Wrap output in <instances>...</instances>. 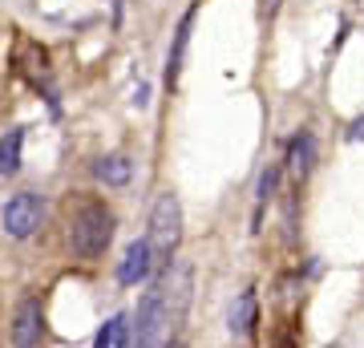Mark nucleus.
<instances>
[{
    "label": "nucleus",
    "instance_id": "1",
    "mask_svg": "<svg viewBox=\"0 0 364 348\" xmlns=\"http://www.w3.org/2000/svg\"><path fill=\"white\" fill-rule=\"evenodd\" d=\"M109 239H114V211L105 203H97V199L81 203L73 211V219H69V247H73V255L97 259V255H105Z\"/></svg>",
    "mask_w": 364,
    "mask_h": 348
},
{
    "label": "nucleus",
    "instance_id": "2",
    "mask_svg": "<svg viewBox=\"0 0 364 348\" xmlns=\"http://www.w3.org/2000/svg\"><path fill=\"white\" fill-rule=\"evenodd\" d=\"M178 239H182V203L178 194L166 191L154 199V211H150V247H154V255L170 259Z\"/></svg>",
    "mask_w": 364,
    "mask_h": 348
},
{
    "label": "nucleus",
    "instance_id": "3",
    "mask_svg": "<svg viewBox=\"0 0 364 348\" xmlns=\"http://www.w3.org/2000/svg\"><path fill=\"white\" fill-rule=\"evenodd\" d=\"M134 336L130 340H138V344H146V348H154V344H162L170 336V312H166V300H162V288H150L142 300H138V312H134Z\"/></svg>",
    "mask_w": 364,
    "mask_h": 348
},
{
    "label": "nucleus",
    "instance_id": "4",
    "mask_svg": "<svg viewBox=\"0 0 364 348\" xmlns=\"http://www.w3.org/2000/svg\"><path fill=\"white\" fill-rule=\"evenodd\" d=\"M41 219H45V203H41V194H33V191L13 194V199L4 203V211H0V227H4L9 239H28V235L41 227Z\"/></svg>",
    "mask_w": 364,
    "mask_h": 348
},
{
    "label": "nucleus",
    "instance_id": "5",
    "mask_svg": "<svg viewBox=\"0 0 364 348\" xmlns=\"http://www.w3.org/2000/svg\"><path fill=\"white\" fill-rule=\"evenodd\" d=\"M162 288V300H166V312H170V328L182 324L186 308H191V288H195V268L186 263V259H174L166 268V275L158 280Z\"/></svg>",
    "mask_w": 364,
    "mask_h": 348
},
{
    "label": "nucleus",
    "instance_id": "6",
    "mask_svg": "<svg viewBox=\"0 0 364 348\" xmlns=\"http://www.w3.org/2000/svg\"><path fill=\"white\" fill-rule=\"evenodd\" d=\"M150 271H154V247H150V239H134L126 247L122 263H117V284L134 288V284H142V280H150Z\"/></svg>",
    "mask_w": 364,
    "mask_h": 348
},
{
    "label": "nucleus",
    "instance_id": "7",
    "mask_svg": "<svg viewBox=\"0 0 364 348\" xmlns=\"http://www.w3.org/2000/svg\"><path fill=\"white\" fill-rule=\"evenodd\" d=\"M41 336H45V312H41L37 296H28V300H21V308L13 316V344L28 348V344H37Z\"/></svg>",
    "mask_w": 364,
    "mask_h": 348
},
{
    "label": "nucleus",
    "instance_id": "8",
    "mask_svg": "<svg viewBox=\"0 0 364 348\" xmlns=\"http://www.w3.org/2000/svg\"><path fill=\"white\" fill-rule=\"evenodd\" d=\"M287 167H291L296 179H308V170L316 167V138L308 134V130L296 134V138L287 142Z\"/></svg>",
    "mask_w": 364,
    "mask_h": 348
},
{
    "label": "nucleus",
    "instance_id": "9",
    "mask_svg": "<svg viewBox=\"0 0 364 348\" xmlns=\"http://www.w3.org/2000/svg\"><path fill=\"white\" fill-rule=\"evenodd\" d=\"M93 174L105 182V186H126L134 179V162L126 154H109V158H97L93 162Z\"/></svg>",
    "mask_w": 364,
    "mask_h": 348
},
{
    "label": "nucleus",
    "instance_id": "10",
    "mask_svg": "<svg viewBox=\"0 0 364 348\" xmlns=\"http://www.w3.org/2000/svg\"><path fill=\"white\" fill-rule=\"evenodd\" d=\"M21 150H25V130H9L0 138V179L21 170Z\"/></svg>",
    "mask_w": 364,
    "mask_h": 348
},
{
    "label": "nucleus",
    "instance_id": "11",
    "mask_svg": "<svg viewBox=\"0 0 364 348\" xmlns=\"http://www.w3.org/2000/svg\"><path fill=\"white\" fill-rule=\"evenodd\" d=\"M93 344H97V348H122V344H130V324H126V316H109V320L97 328Z\"/></svg>",
    "mask_w": 364,
    "mask_h": 348
},
{
    "label": "nucleus",
    "instance_id": "12",
    "mask_svg": "<svg viewBox=\"0 0 364 348\" xmlns=\"http://www.w3.org/2000/svg\"><path fill=\"white\" fill-rule=\"evenodd\" d=\"M191 21H195V13L182 16L178 33H174V49H170V65H166V81H170V85H174L178 73H182V57H186V41H191Z\"/></svg>",
    "mask_w": 364,
    "mask_h": 348
},
{
    "label": "nucleus",
    "instance_id": "13",
    "mask_svg": "<svg viewBox=\"0 0 364 348\" xmlns=\"http://www.w3.org/2000/svg\"><path fill=\"white\" fill-rule=\"evenodd\" d=\"M255 320H259V308H255V292H243V296H239V304L231 308V332L247 336L251 328H255Z\"/></svg>",
    "mask_w": 364,
    "mask_h": 348
},
{
    "label": "nucleus",
    "instance_id": "14",
    "mask_svg": "<svg viewBox=\"0 0 364 348\" xmlns=\"http://www.w3.org/2000/svg\"><path fill=\"white\" fill-rule=\"evenodd\" d=\"M275 186H279V167H267L259 174V203H267V199H272Z\"/></svg>",
    "mask_w": 364,
    "mask_h": 348
},
{
    "label": "nucleus",
    "instance_id": "15",
    "mask_svg": "<svg viewBox=\"0 0 364 348\" xmlns=\"http://www.w3.org/2000/svg\"><path fill=\"white\" fill-rule=\"evenodd\" d=\"M348 142H364V117H352V126H348Z\"/></svg>",
    "mask_w": 364,
    "mask_h": 348
},
{
    "label": "nucleus",
    "instance_id": "16",
    "mask_svg": "<svg viewBox=\"0 0 364 348\" xmlns=\"http://www.w3.org/2000/svg\"><path fill=\"white\" fill-rule=\"evenodd\" d=\"M275 9H279V0H263V16H275Z\"/></svg>",
    "mask_w": 364,
    "mask_h": 348
}]
</instances>
